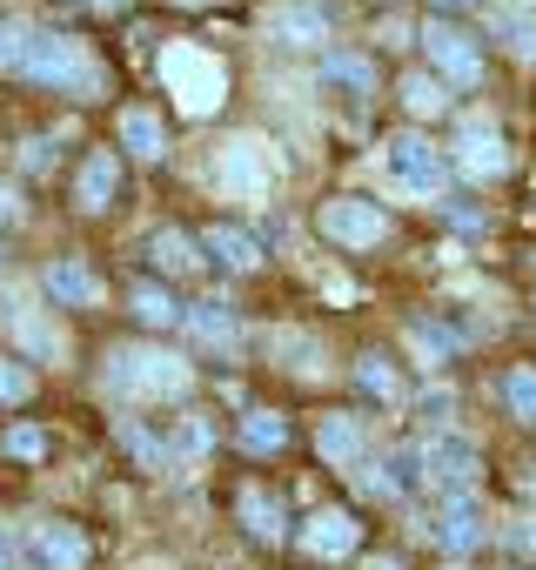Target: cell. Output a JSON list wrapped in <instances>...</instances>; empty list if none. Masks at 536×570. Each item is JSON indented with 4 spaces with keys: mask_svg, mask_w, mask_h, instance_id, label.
Masks as SVG:
<instances>
[{
    "mask_svg": "<svg viewBox=\"0 0 536 570\" xmlns=\"http://www.w3.org/2000/svg\"><path fill=\"white\" fill-rule=\"evenodd\" d=\"M155 68H161V88L175 95V108H181L188 121H208V115L228 101V68H221L215 48H201V41H168Z\"/></svg>",
    "mask_w": 536,
    "mask_h": 570,
    "instance_id": "cell-1",
    "label": "cell"
},
{
    "mask_svg": "<svg viewBox=\"0 0 536 570\" xmlns=\"http://www.w3.org/2000/svg\"><path fill=\"white\" fill-rule=\"evenodd\" d=\"M208 181H215V195H228V202H261L268 188L282 181V155H276V141H261V135H235V141L215 155Z\"/></svg>",
    "mask_w": 536,
    "mask_h": 570,
    "instance_id": "cell-2",
    "label": "cell"
},
{
    "mask_svg": "<svg viewBox=\"0 0 536 570\" xmlns=\"http://www.w3.org/2000/svg\"><path fill=\"white\" fill-rule=\"evenodd\" d=\"M28 75H34V81H48L54 95H75V101H95V95H108V75H101V61H95L81 41H68V35H34Z\"/></svg>",
    "mask_w": 536,
    "mask_h": 570,
    "instance_id": "cell-3",
    "label": "cell"
},
{
    "mask_svg": "<svg viewBox=\"0 0 536 570\" xmlns=\"http://www.w3.org/2000/svg\"><path fill=\"white\" fill-rule=\"evenodd\" d=\"M195 383V370L181 363V356H168V350H115L108 356V390L115 396H181Z\"/></svg>",
    "mask_w": 536,
    "mask_h": 570,
    "instance_id": "cell-4",
    "label": "cell"
},
{
    "mask_svg": "<svg viewBox=\"0 0 536 570\" xmlns=\"http://www.w3.org/2000/svg\"><path fill=\"white\" fill-rule=\"evenodd\" d=\"M383 161H389V175H396V188H403L409 202H443V181H449L443 148H429L423 135H396V141L383 148Z\"/></svg>",
    "mask_w": 536,
    "mask_h": 570,
    "instance_id": "cell-5",
    "label": "cell"
},
{
    "mask_svg": "<svg viewBox=\"0 0 536 570\" xmlns=\"http://www.w3.org/2000/svg\"><path fill=\"white\" fill-rule=\"evenodd\" d=\"M322 235L329 242H343V248H376L383 235H389V215L376 208V202H363V195H336V202H322Z\"/></svg>",
    "mask_w": 536,
    "mask_h": 570,
    "instance_id": "cell-6",
    "label": "cell"
},
{
    "mask_svg": "<svg viewBox=\"0 0 536 570\" xmlns=\"http://www.w3.org/2000/svg\"><path fill=\"white\" fill-rule=\"evenodd\" d=\"M261 35L282 41V48H322L329 41V8L322 0H276L261 14Z\"/></svg>",
    "mask_w": 536,
    "mask_h": 570,
    "instance_id": "cell-7",
    "label": "cell"
},
{
    "mask_svg": "<svg viewBox=\"0 0 536 570\" xmlns=\"http://www.w3.org/2000/svg\"><path fill=\"white\" fill-rule=\"evenodd\" d=\"M423 470H429V483H443V490H469L476 476H483V450L469 443V436H456V430H443V436H429L423 443Z\"/></svg>",
    "mask_w": 536,
    "mask_h": 570,
    "instance_id": "cell-8",
    "label": "cell"
},
{
    "mask_svg": "<svg viewBox=\"0 0 536 570\" xmlns=\"http://www.w3.org/2000/svg\"><path fill=\"white\" fill-rule=\"evenodd\" d=\"M416 41L429 48V61H436L449 81H476V75H483V48H476V41L456 28V21H429Z\"/></svg>",
    "mask_w": 536,
    "mask_h": 570,
    "instance_id": "cell-9",
    "label": "cell"
},
{
    "mask_svg": "<svg viewBox=\"0 0 536 570\" xmlns=\"http://www.w3.org/2000/svg\"><path fill=\"white\" fill-rule=\"evenodd\" d=\"M41 289L54 296V309H95V303L108 296V282H101L88 262L61 255V262H48V268H41Z\"/></svg>",
    "mask_w": 536,
    "mask_h": 570,
    "instance_id": "cell-10",
    "label": "cell"
},
{
    "mask_svg": "<svg viewBox=\"0 0 536 570\" xmlns=\"http://www.w3.org/2000/svg\"><path fill=\"white\" fill-rule=\"evenodd\" d=\"M296 537H302V550H309V557H322V563H336V557H349V550L363 543V523H356L349 510H309Z\"/></svg>",
    "mask_w": 536,
    "mask_h": 570,
    "instance_id": "cell-11",
    "label": "cell"
},
{
    "mask_svg": "<svg viewBox=\"0 0 536 570\" xmlns=\"http://www.w3.org/2000/svg\"><path fill=\"white\" fill-rule=\"evenodd\" d=\"M456 168H463L469 181H496V175H509V148H503V135H496V128H463V135H456Z\"/></svg>",
    "mask_w": 536,
    "mask_h": 570,
    "instance_id": "cell-12",
    "label": "cell"
},
{
    "mask_svg": "<svg viewBox=\"0 0 536 570\" xmlns=\"http://www.w3.org/2000/svg\"><path fill=\"white\" fill-rule=\"evenodd\" d=\"M115 195H121V161H115V148H95V155L81 161V175H75V202H81L88 215H101Z\"/></svg>",
    "mask_w": 536,
    "mask_h": 570,
    "instance_id": "cell-13",
    "label": "cell"
},
{
    "mask_svg": "<svg viewBox=\"0 0 536 570\" xmlns=\"http://www.w3.org/2000/svg\"><path fill=\"white\" fill-rule=\"evenodd\" d=\"M201 248H208L221 268H235V275L261 268V235H255V228H241V222H215V228L201 235Z\"/></svg>",
    "mask_w": 536,
    "mask_h": 570,
    "instance_id": "cell-14",
    "label": "cell"
},
{
    "mask_svg": "<svg viewBox=\"0 0 536 570\" xmlns=\"http://www.w3.org/2000/svg\"><path fill=\"white\" fill-rule=\"evenodd\" d=\"M8 330H14V343H21L28 356H41V363H61V356H68V330H61L54 316H41V309H8Z\"/></svg>",
    "mask_w": 536,
    "mask_h": 570,
    "instance_id": "cell-15",
    "label": "cell"
},
{
    "mask_svg": "<svg viewBox=\"0 0 536 570\" xmlns=\"http://www.w3.org/2000/svg\"><path fill=\"white\" fill-rule=\"evenodd\" d=\"M423 530H429L449 557H463V550H476V543H483V530H489V523H483V510H476L469 497H456V503H449L436 523H423Z\"/></svg>",
    "mask_w": 536,
    "mask_h": 570,
    "instance_id": "cell-16",
    "label": "cell"
},
{
    "mask_svg": "<svg viewBox=\"0 0 536 570\" xmlns=\"http://www.w3.org/2000/svg\"><path fill=\"white\" fill-rule=\"evenodd\" d=\"M121 148L135 155V161H161L168 155V128H161V115L155 108H121Z\"/></svg>",
    "mask_w": 536,
    "mask_h": 570,
    "instance_id": "cell-17",
    "label": "cell"
},
{
    "mask_svg": "<svg viewBox=\"0 0 536 570\" xmlns=\"http://www.w3.org/2000/svg\"><path fill=\"white\" fill-rule=\"evenodd\" d=\"M316 450H322L329 463H363V416H356V410H329V416L316 423Z\"/></svg>",
    "mask_w": 536,
    "mask_h": 570,
    "instance_id": "cell-18",
    "label": "cell"
},
{
    "mask_svg": "<svg viewBox=\"0 0 536 570\" xmlns=\"http://www.w3.org/2000/svg\"><path fill=\"white\" fill-rule=\"evenodd\" d=\"M34 557L48 570H81L88 563V537L75 523H34Z\"/></svg>",
    "mask_w": 536,
    "mask_h": 570,
    "instance_id": "cell-19",
    "label": "cell"
},
{
    "mask_svg": "<svg viewBox=\"0 0 536 570\" xmlns=\"http://www.w3.org/2000/svg\"><path fill=\"white\" fill-rule=\"evenodd\" d=\"M148 255L161 262V275H195L208 248H201L195 235H181V228H155V235H148Z\"/></svg>",
    "mask_w": 536,
    "mask_h": 570,
    "instance_id": "cell-20",
    "label": "cell"
},
{
    "mask_svg": "<svg viewBox=\"0 0 536 570\" xmlns=\"http://www.w3.org/2000/svg\"><path fill=\"white\" fill-rule=\"evenodd\" d=\"M322 81H336L349 95H376V61L369 55H349V48H329L322 55Z\"/></svg>",
    "mask_w": 536,
    "mask_h": 570,
    "instance_id": "cell-21",
    "label": "cell"
},
{
    "mask_svg": "<svg viewBox=\"0 0 536 570\" xmlns=\"http://www.w3.org/2000/svg\"><path fill=\"white\" fill-rule=\"evenodd\" d=\"M241 523H248V537H261V543H282V503L276 497H261V490H241Z\"/></svg>",
    "mask_w": 536,
    "mask_h": 570,
    "instance_id": "cell-22",
    "label": "cell"
},
{
    "mask_svg": "<svg viewBox=\"0 0 536 570\" xmlns=\"http://www.w3.org/2000/svg\"><path fill=\"white\" fill-rule=\"evenodd\" d=\"M496 396H503V410H509L516 423H536V370H529V363H516V370H503V383H496Z\"/></svg>",
    "mask_w": 536,
    "mask_h": 570,
    "instance_id": "cell-23",
    "label": "cell"
},
{
    "mask_svg": "<svg viewBox=\"0 0 536 570\" xmlns=\"http://www.w3.org/2000/svg\"><path fill=\"white\" fill-rule=\"evenodd\" d=\"M135 316H141L148 330H175V323H188V309H181L168 289H155V282H148V289H135Z\"/></svg>",
    "mask_w": 536,
    "mask_h": 570,
    "instance_id": "cell-24",
    "label": "cell"
},
{
    "mask_svg": "<svg viewBox=\"0 0 536 570\" xmlns=\"http://www.w3.org/2000/svg\"><path fill=\"white\" fill-rule=\"evenodd\" d=\"M456 343H463V336H456V330H443V323H409V350H416L429 370H436V363H449V356H456Z\"/></svg>",
    "mask_w": 536,
    "mask_h": 570,
    "instance_id": "cell-25",
    "label": "cell"
},
{
    "mask_svg": "<svg viewBox=\"0 0 536 570\" xmlns=\"http://www.w3.org/2000/svg\"><path fill=\"white\" fill-rule=\"evenodd\" d=\"M403 108L436 121V115L449 108V95H443V81H436V75H403Z\"/></svg>",
    "mask_w": 536,
    "mask_h": 570,
    "instance_id": "cell-26",
    "label": "cell"
},
{
    "mask_svg": "<svg viewBox=\"0 0 536 570\" xmlns=\"http://www.w3.org/2000/svg\"><path fill=\"white\" fill-rule=\"evenodd\" d=\"M188 330H195L201 343H235V309H228V303H195V309H188Z\"/></svg>",
    "mask_w": 536,
    "mask_h": 570,
    "instance_id": "cell-27",
    "label": "cell"
},
{
    "mask_svg": "<svg viewBox=\"0 0 536 570\" xmlns=\"http://www.w3.org/2000/svg\"><path fill=\"white\" fill-rule=\"evenodd\" d=\"M0 450H8L14 463H41L54 443H48V430H41V423H14V430H0Z\"/></svg>",
    "mask_w": 536,
    "mask_h": 570,
    "instance_id": "cell-28",
    "label": "cell"
},
{
    "mask_svg": "<svg viewBox=\"0 0 536 570\" xmlns=\"http://www.w3.org/2000/svg\"><path fill=\"white\" fill-rule=\"evenodd\" d=\"M356 383H363V396H376V403H396V396H403V383H396V370H389V363H383L376 350H369V356L356 363Z\"/></svg>",
    "mask_w": 536,
    "mask_h": 570,
    "instance_id": "cell-29",
    "label": "cell"
},
{
    "mask_svg": "<svg viewBox=\"0 0 536 570\" xmlns=\"http://www.w3.org/2000/svg\"><path fill=\"white\" fill-rule=\"evenodd\" d=\"M241 443H248L255 456H268V450H282V443H289V423H282V416H268V410H255V416L241 423Z\"/></svg>",
    "mask_w": 536,
    "mask_h": 570,
    "instance_id": "cell-30",
    "label": "cell"
},
{
    "mask_svg": "<svg viewBox=\"0 0 536 570\" xmlns=\"http://www.w3.org/2000/svg\"><path fill=\"white\" fill-rule=\"evenodd\" d=\"M28 55H34V28L28 21H0V68L28 75Z\"/></svg>",
    "mask_w": 536,
    "mask_h": 570,
    "instance_id": "cell-31",
    "label": "cell"
},
{
    "mask_svg": "<svg viewBox=\"0 0 536 570\" xmlns=\"http://www.w3.org/2000/svg\"><path fill=\"white\" fill-rule=\"evenodd\" d=\"M276 350L289 356V370H296V376H316V370H322V350H316L309 336H296V330H289V336H276Z\"/></svg>",
    "mask_w": 536,
    "mask_h": 570,
    "instance_id": "cell-32",
    "label": "cell"
},
{
    "mask_svg": "<svg viewBox=\"0 0 536 570\" xmlns=\"http://www.w3.org/2000/svg\"><path fill=\"white\" fill-rule=\"evenodd\" d=\"M496 35L509 41V55H516V61H536V21H523V14H503V21H496Z\"/></svg>",
    "mask_w": 536,
    "mask_h": 570,
    "instance_id": "cell-33",
    "label": "cell"
},
{
    "mask_svg": "<svg viewBox=\"0 0 536 570\" xmlns=\"http://www.w3.org/2000/svg\"><path fill=\"white\" fill-rule=\"evenodd\" d=\"M383 463H389V476H396V490H409V483H423V476H429V470H423V443H416V450H389Z\"/></svg>",
    "mask_w": 536,
    "mask_h": 570,
    "instance_id": "cell-34",
    "label": "cell"
},
{
    "mask_svg": "<svg viewBox=\"0 0 536 570\" xmlns=\"http://www.w3.org/2000/svg\"><path fill=\"white\" fill-rule=\"evenodd\" d=\"M28 396H34V376H28L21 363L0 356V403H28Z\"/></svg>",
    "mask_w": 536,
    "mask_h": 570,
    "instance_id": "cell-35",
    "label": "cell"
},
{
    "mask_svg": "<svg viewBox=\"0 0 536 570\" xmlns=\"http://www.w3.org/2000/svg\"><path fill=\"white\" fill-rule=\"evenodd\" d=\"M356 490H363V497H396L389 463H363V470H356Z\"/></svg>",
    "mask_w": 536,
    "mask_h": 570,
    "instance_id": "cell-36",
    "label": "cell"
},
{
    "mask_svg": "<svg viewBox=\"0 0 536 570\" xmlns=\"http://www.w3.org/2000/svg\"><path fill=\"white\" fill-rule=\"evenodd\" d=\"M175 450H181V456H201V450H208V423H201V416H181V436H175Z\"/></svg>",
    "mask_w": 536,
    "mask_h": 570,
    "instance_id": "cell-37",
    "label": "cell"
},
{
    "mask_svg": "<svg viewBox=\"0 0 536 570\" xmlns=\"http://www.w3.org/2000/svg\"><path fill=\"white\" fill-rule=\"evenodd\" d=\"M48 161H54V141H48V135H34V141H21V168H34V175H41Z\"/></svg>",
    "mask_w": 536,
    "mask_h": 570,
    "instance_id": "cell-38",
    "label": "cell"
},
{
    "mask_svg": "<svg viewBox=\"0 0 536 570\" xmlns=\"http://www.w3.org/2000/svg\"><path fill=\"white\" fill-rule=\"evenodd\" d=\"M509 543H516V550H529V557H536V517H523V523H516V530H509Z\"/></svg>",
    "mask_w": 536,
    "mask_h": 570,
    "instance_id": "cell-39",
    "label": "cell"
},
{
    "mask_svg": "<svg viewBox=\"0 0 536 570\" xmlns=\"http://www.w3.org/2000/svg\"><path fill=\"white\" fill-rule=\"evenodd\" d=\"M0 222H21V195L8 181H0Z\"/></svg>",
    "mask_w": 536,
    "mask_h": 570,
    "instance_id": "cell-40",
    "label": "cell"
},
{
    "mask_svg": "<svg viewBox=\"0 0 536 570\" xmlns=\"http://www.w3.org/2000/svg\"><path fill=\"white\" fill-rule=\"evenodd\" d=\"M363 570H409V563H403V557H369Z\"/></svg>",
    "mask_w": 536,
    "mask_h": 570,
    "instance_id": "cell-41",
    "label": "cell"
},
{
    "mask_svg": "<svg viewBox=\"0 0 536 570\" xmlns=\"http://www.w3.org/2000/svg\"><path fill=\"white\" fill-rule=\"evenodd\" d=\"M88 8H128V0H88Z\"/></svg>",
    "mask_w": 536,
    "mask_h": 570,
    "instance_id": "cell-42",
    "label": "cell"
},
{
    "mask_svg": "<svg viewBox=\"0 0 536 570\" xmlns=\"http://www.w3.org/2000/svg\"><path fill=\"white\" fill-rule=\"evenodd\" d=\"M175 8H208V0H175Z\"/></svg>",
    "mask_w": 536,
    "mask_h": 570,
    "instance_id": "cell-43",
    "label": "cell"
},
{
    "mask_svg": "<svg viewBox=\"0 0 536 570\" xmlns=\"http://www.w3.org/2000/svg\"><path fill=\"white\" fill-rule=\"evenodd\" d=\"M0 570H8V537H0Z\"/></svg>",
    "mask_w": 536,
    "mask_h": 570,
    "instance_id": "cell-44",
    "label": "cell"
},
{
    "mask_svg": "<svg viewBox=\"0 0 536 570\" xmlns=\"http://www.w3.org/2000/svg\"><path fill=\"white\" fill-rule=\"evenodd\" d=\"M436 8H463V0H436Z\"/></svg>",
    "mask_w": 536,
    "mask_h": 570,
    "instance_id": "cell-45",
    "label": "cell"
}]
</instances>
